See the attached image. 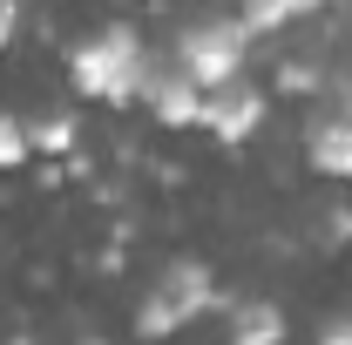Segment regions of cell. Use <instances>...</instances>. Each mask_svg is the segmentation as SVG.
I'll use <instances>...</instances> for the list:
<instances>
[{
    "mask_svg": "<svg viewBox=\"0 0 352 345\" xmlns=\"http://www.w3.org/2000/svg\"><path fill=\"white\" fill-rule=\"evenodd\" d=\"M264 115H271V95H264L251 75L230 82V88H217V95H204V129L217 135L223 149H244V142L264 129Z\"/></svg>",
    "mask_w": 352,
    "mask_h": 345,
    "instance_id": "cell-4",
    "label": "cell"
},
{
    "mask_svg": "<svg viewBox=\"0 0 352 345\" xmlns=\"http://www.w3.org/2000/svg\"><path fill=\"white\" fill-rule=\"evenodd\" d=\"M142 109H149L163 129H204V88L190 82L170 54L149 61V75H142Z\"/></svg>",
    "mask_w": 352,
    "mask_h": 345,
    "instance_id": "cell-5",
    "label": "cell"
},
{
    "mask_svg": "<svg viewBox=\"0 0 352 345\" xmlns=\"http://www.w3.org/2000/svg\"><path fill=\"white\" fill-rule=\"evenodd\" d=\"M251 47H258V41L244 34V21H237V14H197V21H183V27H176L170 61L204 88V95H217V88L244 82Z\"/></svg>",
    "mask_w": 352,
    "mask_h": 345,
    "instance_id": "cell-3",
    "label": "cell"
},
{
    "mask_svg": "<svg viewBox=\"0 0 352 345\" xmlns=\"http://www.w3.org/2000/svg\"><path fill=\"white\" fill-rule=\"evenodd\" d=\"M311 14V0H258V7H237V21H244V34L258 41V34H285V27H305Z\"/></svg>",
    "mask_w": 352,
    "mask_h": 345,
    "instance_id": "cell-10",
    "label": "cell"
},
{
    "mask_svg": "<svg viewBox=\"0 0 352 345\" xmlns=\"http://www.w3.org/2000/svg\"><path fill=\"white\" fill-rule=\"evenodd\" d=\"M318 244H325V251H332V244H352V203L318 210Z\"/></svg>",
    "mask_w": 352,
    "mask_h": 345,
    "instance_id": "cell-12",
    "label": "cell"
},
{
    "mask_svg": "<svg viewBox=\"0 0 352 345\" xmlns=\"http://www.w3.org/2000/svg\"><path fill=\"white\" fill-rule=\"evenodd\" d=\"M318 345H352V311H332L318 325Z\"/></svg>",
    "mask_w": 352,
    "mask_h": 345,
    "instance_id": "cell-13",
    "label": "cell"
},
{
    "mask_svg": "<svg viewBox=\"0 0 352 345\" xmlns=\"http://www.w3.org/2000/svg\"><path fill=\"white\" fill-rule=\"evenodd\" d=\"M28 142H34V156H47V163H68L82 149V115L75 109H41L28 122Z\"/></svg>",
    "mask_w": 352,
    "mask_h": 345,
    "instance_id": "cell-8",
    "label": "cell"
},
{
    "mask_svg": "<svg viewBox=\"0 0 352 345\" xmlns=\"http://www.w3.org/2000/svg\"><path fill=\"white\" fill-rule=\"evenodd\" d=\"M34 163V142H28V122L14 115V109H0V176L28 170Z\"/></svg>",
    "mask_w": 352,
    "mask_h": 345,
    "instance_id": "cell-11",
    "label": "cell"
},
{
    "mask_svg": "<svg viewBox=\"0 0 352 345\" xmlns=\"http://www.w3.org/2000/svg\"><path fill=\"white\" fill-rule=\"evenodd\" d=\"M14 34H21V7H14V0H0V54L14 47Z\"/></svg>",
    "mask_w": 352,
    "mask_h": 345,
    "instance_id": "cell-14",
    "label": "cell"
},
{
    "mask_svg": "<svg viewBox=\"0 0 352 345\" xmlns=\"http://www.w3.org/2000/svg\"><path fill=\"white\" fill-rule=\"evenodd\" d=\"M149 61H156V47L142 41L135 21H102L95 34H82V41L68 47V82H75V95H88V102L129 109V102H142Z\"/></svg>",
    "mask_w": 352,
    "mask_h": 345,
    "instance_id": "cell-1",
    "label": "cell"
},
{
    "mask_svg": "<svg viewBox=\"0 0 352 345\" xmlns=\"http://www.w3.org/2000/svg\"><path fill=\"white\" fill-rule=\"evenodd\" d=\"M210 311H230V298L217 291V271L204 258H176L170 271H156V285L135 304V332L142 339H176L183 325L210 318Z\"/></svg>",
    "mask_w": 352,
    "mask_h": 345,
    "instance_id": "cell-2",
    "label": "cell"
},
{
    "mask_svg": "<svg viewBox=\"0 0 352 345\" xmlns=\"http://www.w3.org/2000/svg\"><path fill=\"white\" fill-rule=\"evenodd\" d=\"M332 68L339 61L325 47H292V54H278V75L271 82H278V95H325L332 88Z\"/></svg>",
    "mask_w": 352,
    "mask_h": 345,
    "instance_id": "cell-7",
    "label": "cell"
},
{
    "mask_svg": "<svg viewBox=\"0 0 352 345\" xmlns=\"http://www.w3.org/2000/svg\"><path fill=\"white\" fill-rule=\"evenodd\" d=\"M305 163L318 176H339L352 183V109L346 102H318L305 122Z\"/></svg>",
    "mask_w": 352,
    "mask_h": 345,
    "instance_id": "cell-6",
    "label": "cell"
},
{
    "mask_svg": "<svg viewBox=\"0 0 352 345\" xmlns=\"http://www.w3.org/2000/svg\"><path fill=\"white\" fill-rule=\"evenodd\" d=\"M223 345H285V311L264 304V298L230 304V339Z\"/></svg>",
    "mask_w": 352,
    "mask_h": 345,
    "instance_id": "cell-9",
    "label": "cell"
}]
</instances>
